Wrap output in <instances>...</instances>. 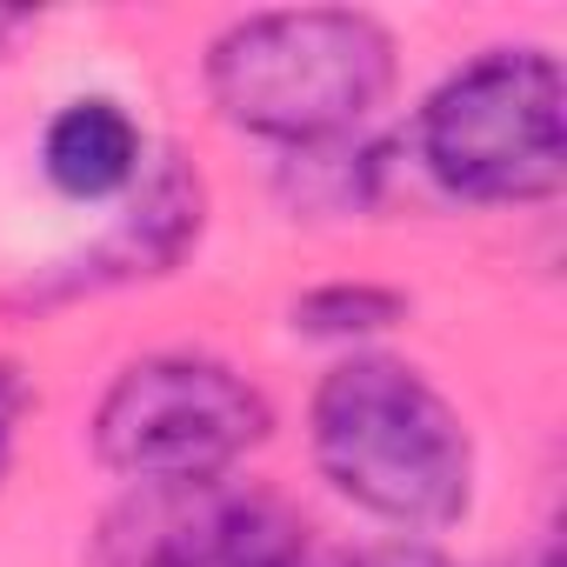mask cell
Instances as JSON below:
<instances>
[{"label": "cell", "instance_id": "9", "mask_svg": "<svg viewBox=\"0 0 567 567\" xmlns=\"http://www.w3.org/2000/svg\"><path fill=\"white\" fill-rule=\"evenodd\" d=\"M28 408H34V388H28V374H21L14 361H0V481H8V461H14V434H21Z\"/></svg>", "mask_w": 567, "mask_h": 567}, {"label": "cell", "instance_id": "11", "mask_svg": "<svg viewBox=\"0 0 567 567\" xmlns=\"http://www.w3.org/2000/svg\"><path fill=\"white\" fill-rule=\"evenodd\" d=\"M34 28V14H21V8H0V48H8L14 34H28Z\"/></svg>", "mask_w": 567, "mask_h": 567}, {"label": "cell", "instance_id": "10", "mask_svg": "<svg viewBox=\"0 0 567 567\" xmlns=\"http://www.w3.org/2000/svg\"><path fill=\"white\" fill-rule=\"evenodd\" d=\"M341 567H454V560H441V554H427V547H368V554H354V560H341Z\"/></svg>", "mask_w": 567, "mask_h": 567}, {"label": "cell", "instance_id": "12", "mask_svg": "<svg viewBox=\"0 0 567 567\" xmlns=\"http://www.w3.org/2000/svg\"><path fill=\"white\" fill-rule=\"evenodd\" d=\"M534 567H554V554H547V547H540V554H534Z\"/></svg>", "mask_w": 567, "mask_h": 567}, {"label": "cell", "instance_id": "6", "mask_svg": "<svg viewBox=\"0 0 567 567\" xmlns=\"http://www.w3.org/2000/svg\"><path fill=\"white\" fill-rule=\"evenodd\" d=\"M200 174H187L181 154H161L134 200L114 214V227L81 254L61 260V274L48 280V295H81V288H114V280H141V274H167L194 240H200Z\"/></svg>", "mask_w": 567, "mask_h": 567}, {"label": "cell", "instance_id": "3", "mask_svg": "<svg viewBox=\"0 0 567 567\" xmlns=\"http://www.w3.org/2000/svg\"><path fill=\"white\" fill-rule=\"evenodd\" d=\"M414 147L421 167L461 200H547L567 181V107L554 54L494 48L467 61L427 94Z\"/></svg>", "mask_w": 567, "mask_h": 567}, {"label": "cell", "instance_id": "1", "mask_svg": "<svg viewBox=\"0 0 567 567\" xmlns=\"http://www.w3.org/2000/svg\"><path fill=\"white\" fill-rule=\"evenodd\" d=\"M321 474L388 527H447L474 494V441L447 394L388 354L341 361L308 408Z\"/></svg>", "mask_w": 567, "mask_h": 567}, {"label": "cell", "instance_id": "7", "mask_svg": "<svg viewBox=\"0 0 567 567\" xmlns=\"http://www.w3.org/2000/svg\"><path fill=\"white\" fill-rule=\"evenodd\" d=\"M41 167L61 194L74 200H107L121 187H134L141 174V127L127 121L121 101H68L54 121H48V141H41Z\"/></svg>", "mask_w": 567, "mask_h": 567}, {"label": "cell", "instance_id": "4", "mask_svg": "<svg viewBox=\"0 0 567 567\" xmlns=\"http://www.w3.org/2000/svg\"><path fill=\"white\" fill-rule=\"evenodd\" d=\"M274 427L267 394L207 354H147L94 408V454L134 487L214 481Z\"/></svg>", "mask_w": 567, "mask_h": 567}, {"label": "cell", "instance_id": "2", "mask_svg": "<svg viewBox=\"0 0 567 567\" xmlns=\"http://www.w3.org/2000/svg\"><path fill=\"white\" fill-rule=\"evenodd\" d=\"M394 87V41L354 8L247 14L207 48L214 107L280 147L348 141Z\"/></svg>", "mask_w": 567, "mask_h": 567}, {"label": "cell", "instance_id": "5", "mask_svg": "<svg viewBox=\"0 0 567 567\" xmlns=\"http://www.w3.org/2000/svg\"><path fill=\"white\" fill-rule=\"evenodd\" d=\"M101 567H315L308 527L247 481L134 487L101 527Z\"/></svg>", "mask_w": 567, "mask_h": 567}, {"label": "cell", "instance_id": "8", "mask_svg": "<svg viewBox=\"0 0 567 567\" xmlns=\"http://www.w3.org/2000/svg\"><path fill=\"white\" fill-rule=\"evenodd\" d=\"M394 321H401V295H381V288H321L295 301V328L308 334H374Z\"/></svg>", "mask_w": 567, "mask_h": 567}]
</instances>
